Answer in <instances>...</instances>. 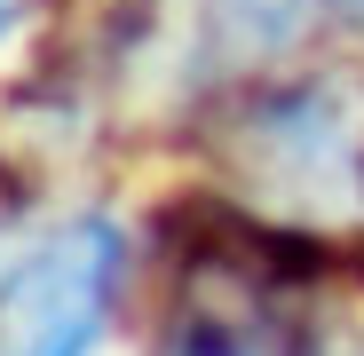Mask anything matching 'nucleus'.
Instances as JSON below:
<instances>
[{
  "label": "nucleus",
  "mask_w": 364,
  "mask_h": 356,
  "mask_svg": "<svg viewBox=\"0 0 364 356\" xmlns=\"http://www.w3.org/2000/svg\"><path fill=\"white\" fill-rule=\"evenodd\" d=\"M127 246L103 214L48 230L0 269V356H87L111 325Z\"/></svg>",
  "instance_id": "obj_1"
},
{
  "label": "nucleus",
  "mask_w": 364,
  "mask_h": 356,
  "mask_svg": "<svg viewBox=\"0 0 364 356\" xmlns=\"http://www.w3.org/2000/svg\"><path fill=\"white\" fill-rule=\"evenodd\" d=\"M32 9H40V0H0V40H9V32H16V24L32 16Z\"/></svg>",
  "instance_id": "obj_2"
},
{
  "label": "nucleus",
  "mask_w": 364,
  "mask_h": 356,
  "mask_svg": "<svg viewBox=\"0 0 364 356\" xmlns=\"http://www.w3.org/2000/svg\"><path fill=\"white\" fill-rule=\"evenodd\" d=\"M333 9H364V0H333Z\"/></svg>",
  "instance_id": "obj_3"
}]
</instances>
